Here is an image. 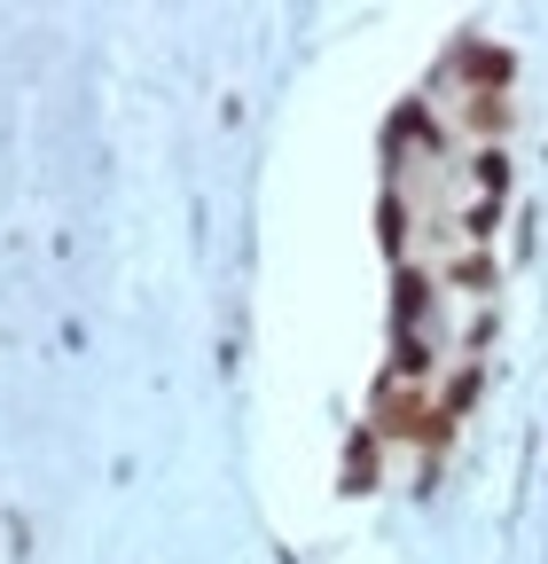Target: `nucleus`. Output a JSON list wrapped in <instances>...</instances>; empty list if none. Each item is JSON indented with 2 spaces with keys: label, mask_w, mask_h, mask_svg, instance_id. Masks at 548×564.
Masks as SVG:
<instances>
[{
  "label": "nucleus",
  "mask_w": 548,
  "mask_h": 564,
  "mask_svg": "<svg viewBox=\"0 0 548 564\" xmlns=\"http://www.w3.org/2000/svg\"><path fill=\"white\" fill-rule=\"evenodd\" d=\"M424 423H431V400H424V384H376V423L369 432L376 440H407V447H424Z\"/></svg>",
  "instance_id": "1"
},
{
  "label": "nucleus",
  "mask_w": 548,
  "mask_h": 564,
  "mask_svg": "<svg viewBox=\"0 0 548 564\" xmlns=\"http://www.w3.org/2000/svg\"><path fill=\"white\" fill-rule=\"evenodd\" d=\"M454 70H462L470 95H509V79H517V47H502V40H462V47H454Z\"/></svg>",
  "instance_id": "2"
},
{
  "label": "nucleus",
  "mask_w": 548,
  "mask_h": 564,
  "mask_svg": "<svg viewBox=\"0 0 548 564\" xmlns=\"http://www.w3.org/2000/svg\"><path fill=\"white\" fill-rule=\"evenodd\" d=\"M462 118H470V133H486V141H502V133L517 126L509 95H470V102H462Z\"/></svg>",
  "instance_id": "3"
},
{
  "label": "nucleus",
  "mask_w": 548,
  "mask_h": 564,
  "mask_svg": "<svg viewBox=\"0 0 548 564\" xmlns=\"http://www.w3.org/2000/svg\"><path fill=\"white\" fill-rule=\"evenodd\" d=\"M478 384H486V369H478V361H462V369H454V384H439V392H431V408H439L447 423H462V408L478 400Z\"/></svg>",
  "instance_id": "4"
},
{
  "label": "nucleus",
  "mask_w": 548,
  "mask_h": 564,
  "mask_svg": "<svg viewBox=\"0 0 548 564\" xmlns=\"http://www.w3.org/2000/svg\"><path fill=\"white\" fill-rule=\"evenodd\" d=\"M509 181H517L509 150H502V141H486V150H478V188H486V204H502V196H509Z\"/></svg>",
  "instance_id": "5"
},
{
  "label": "nucleus",
  "mask_w": 548,
  "mask_h": 564,
  "mask_svg": "<svg viewBox=\"0 0 548 564\" xmlns=\"http://www.w3.org/2000/svg\"><path fill=\"white\" fill-rule=\"evenodd\" d=\"M376 432H353V447H346V494H369L376 486Z\"/></svg>",
  "instance_id": "6"
},
{
  "label": "nucleus",
  "mask_w": 548,
  "mask_h": 564,
  "mask_svg": "<svg viewBox=\"0 0 548 564\" xmlns=\"http://www.w3.org/2000/svg\"><path fill=\"white\" fill-rule=\"evenodd\" d=\"M376 243L399 259V243H407V204H399V196H384V204H376Z\"/></svg>",
  "instance_id": "7"
},
{
  "label": "nucleus",
  "mask_w": 548,
  "mask_h": 564,
  "mask_svg": "<svg viewBox=\"0 0 548 564\" xmlns=\"http://www.w3.org/2000/svg\"><path fill=\"white\" fill-rule=\"evenodd\" d=\"M447 282H462V291H486V282H494V259H486V251H470V259L447 267Z\"/></svg>",
  "instance_id": "8"
}]
</instances>
